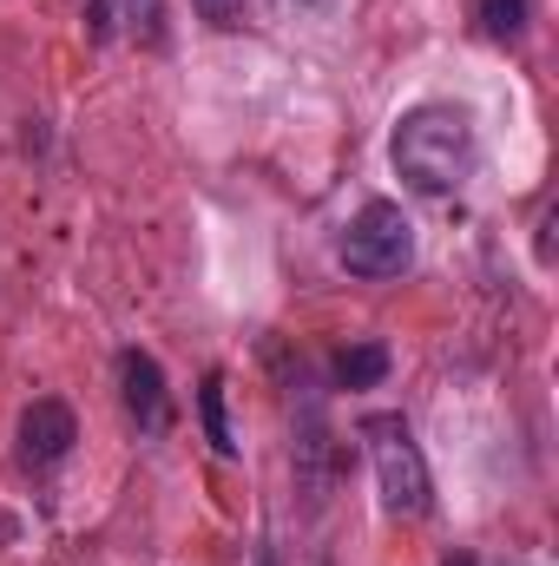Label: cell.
<instances>
[{"instance_id":"6da1fadb","label":"cell","mask_w":559,"mask_h":566,"mask_svg":"<svg viewBox=\"0 0 559 566\" xmlns=\"http://www.w3.org/2000/svg\"><path fill=\"white\" fill-rule=\"evenodd\" d=\"M389 151L415 191H454L474 165V119L461 106H415V113H402Z\"/></svg>"},{"instance_id":"7a4b0ae2","label":"cell","mask_w":559,"mask_h":566,"mask_svg":"<svg viewBox=\"0 0 559 566\" xmlns=\"http://www.w3.org/2000/svg\"><path fill=\"white\" fill-rule=\"evenodd\" d=\"M409 264H415V224H409V211L389 205V198L362 205L349 218V231H342V271L369 277V283H389V277H402Z\"/></svg>"},{"instance_id":"3957f363","label":"cell","mask_w":559,"mask_h":566,"mask_svg":"<svg viewBox=\"0 0 559 566\" xmlns=\"http://www.w3.org/2000/svg\"><path fill=\"white\" fill-rule=\"evenodd\" d=\"M362 434H369V461H376L382 507H389V514H402V521L428 514V494H434V488H428V461H421L409 422H402V416H376Z\"/></svg>"},{"instance_id":"277c9868","label":"cell","mask_w":559,"mask_h":566,"mask_svg":"<svg viewBox=\"0 0 559 566\" xmlns=\"http://www.w3.org/2000/svg\"><path fill=\"white\" fill-rule=\"evenodd\" d=\"M73 441H80V422H73V409H66V402L40 396V402H27V409H20V454H27L33 468L66 461V454H73Z\"/></svg>"},{"instance_id":"5b68a950","label":"cell","mask_w":559,"mask_h":566,"mask_svg":"<svg viewBox=\"0 0 559 566\" xmlns=\"http://www.w3.org/2000/svg\"><path fill=\"white\" fill-rule=\"evenodd\" d=\"M119 382H126V409H133L139 434H165V428H171V396H165L158 363H151L145 349H126V356H119Z\"/></svg>"},{"instance_id":"8992f818","label":"cell","mask_w":559,"mask_h":566,"mask_svg":"<svg viewBox=\"0 0 559 566\" xmlns=\"http://www.w3.org/2000/svg\"><path fill=\"white\" fill-rule=\"evenodd\" d=\"M389 376V349L382 343H349L342 356H336V382L342 389H376Z\"/></svg>"},{"instance_id":"52a82bcc","label":"cell","mask_w":559,"mask_h":566,"mask_svg":"<svg viewBox=\"0 0 559 566\" xmlns=\"http://www.w3.org/2000/svg\"><path fill=\"white\" fill-rule=\"evenodd\" d=\"M198 416H204V434H211L218 454H238V428H231V416H224V376H204V389H198Z\"/></svg>"},{"instance_id":"ba28073f","label":"cell","mask_w":559,"mask_h":566,"mask_svg":"<svg viewBox=\"0 0 559 566\" xmlns=\"http://www.w3.org/2000/svg\"><path fill=\"white\" fill-rule=\"evenodd\" d=\"M474 20L487 40H514L527 27V0H474Z\"/></svg>"},{"instance_id":"9c48e42d","label":"cell","mask_w":559,"mask_h":566,"mask_svg":"<svg viewBox=\"0 0 559 566\" xmlns=\"http://www.w3.org/2000/svg\"><path fill=\"white\" fill-rule=\"evenodd\" d=\"M86 20H93V40H113V33L126 27V13H119V0H86Z\"/></svg>"},{"instance_id":"30bf717a","label":"cell","mask_w":559,"mask_h":566,"mask_svg":"<svg viewBox=\"0 0 559 566\" xmlns=\"http://www.w3.org/2000/svg\"><path fill=\"white\" fill-rule=\"evenodd\" d=\"M211 27H244V13H251V0H191Z\"/></svg>"},{"instance_id":"8fae6325","label":"cell","mask_w":559,"mask_h":566,"mask_svg":"<svg viewBox=\"0 0 559 566\" xmlns=\"http://www.w3.org/2000/svg\"><path fill=\"white\" fill-rule=\"evenodd\" d=\"M119 13H126V27H139L145 40L158 33V0H119Z\"/></svg>"},{"instance_id":"7c38bea8","label":"cell","mask_w":559,"mask_h":566,"mask_svg":"<svg viewBox=\"0 0 559 566\" xmlns=\"http://www.w3.org/2000/svg\"><path fill=\"white\" fill-rule=\"evenodd\" d=\"M7 541H13V521H7V514H0V547H7Z\"/></svg>"}]
</instances>
